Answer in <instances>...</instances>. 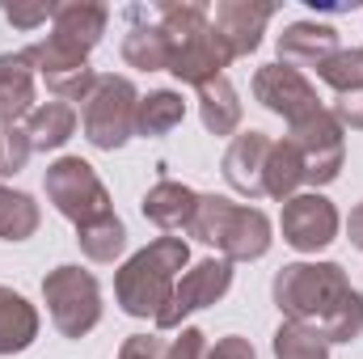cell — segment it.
Listing matches in <instances>:
<instances>
[{
    "instance_id": "obj_1",
    "label": "cell",
    "mask_w": 363,
    "mask_h": 359,
    "mask_svg": "<svg viewBox=\"0 0 363 359\" xmlns=\"http://www.w3.org/2000/svg\"><path fill=\"white\" fill-rule=\"evenodd\" d=\"M271 296L283 321L308 326L325 343H355L363 334V292L338 263H287Z\"/></svg>"
},
{
    "instance_id": "obj_2",
    "label": "cell",
    "mask_w": 363,
    "mask_h": 359,
    "mask_svg": "<svg viewBox=\"0 0 363 359\" xmlns=\"http://www.w3.org/2000/svg\"><path fill=\"white\" fill-rule=\"evenodd\" d=\"M152 13L161 17L165 34H169V72L182 85H207L216 77H224V68L233 64L224 38L211 26V9L203 0H157Z\"/></svg>"
},
{
    "instance_id": "obj_3",
    "label": "cell",
    "mask_w": 363,
    "mask_h": 359,
    "mask_svg": "<svg viewBox=\"0 0 363 359\" xmlns=\"http://www.w3.org/2000/svg\"><path fill=\"white\" fill-rule=\"evenodd\" d=\"M190 267V245L182 237H157L135 250L114 275V300L127 317H152L169 304L182 270Z\"/></svg>"
},
{
    "instance_id": "obj_4",
    "label": "cell",
    "mask_w": 363,
    "mask_h": 359,
    "mask_svg": "<svg viewBox=\"0 0 363 359\" xmlns=\"http://www.w3.org/2000/svg\"><path fill=\"white\" fill-rule=\"evenodd\" d=\"M186 233L203 245H216L220 258H228V263H258V258H267L274 241L271 216L262 207H245L224 194H199V207H194V220Z\"/></svg>"
},
{
    "instance_id": "obj_5",
    "label": "cell",
    "mask_w": 363,
    "mask_h": 359,
    "mask_svg": "<svg viewBox=\"0 0 363 359\" xmlns=\"http://www.w3.org/2000/svg\"><path fill=\"white\" fill-rule=\"evenodd\" d=\"M135 106H140V93L127 77H114V72H101L97 85L89 89V97L81 101V127H85V140L101 153H114L123 148L131 136H135Z\"/></svg>"
},
{
    "instance_id": "obj_6",
    "label": "cell",
    "mask_w": 363,
    "mask_h": 359,
    "mask_svg": "<svg viewBox=\"0 0 363 359\" xmlns=\"http://www.w3.org/2000/svg\"><path fill=\"white\" fill-rule=\"evenodd\" d=\"M43 300L51 313V326L64 338H85L101 321V287L89 270L81 267H55L43 279Z\"/></svg>"
},
{
    "instance_id": "obj_7",
    "label": "cell",
    "mask_w": 363,
    "mask_h": 359,
    "mask_svg": "<svg viewBox=\"0 0 363 359\" xmlns=\"http://www.w3.org/2000/svg\"><path fill=\"white\" fill-rule=\"evenodd\" d=\"M43 186H47L51 207L64 220H72L77 228H85V224H93V220H101V216L114 211L106 182L97 178V170H93L89 161H81V157H60L55 165H47Z\"/></svg>"
},
{
    "instance_id": "obj_8",
    "label": "cell",
    "mask_w": 363,
    "mask_h": 359,
    "mask_svg": "<svg viewBox=\"0 0 363 359\" xmlns=\"http://www.w3.org/2000/svg\"><path fill=\"white\" fill-rule=\"evenodd\" d=\"M300 165H304V186H330V182L342 174V161H347V140H342V123L334 118L330 106L313 110L308 118L291 123L287 136H283Z\"/></svg>"
},
{
    "instance_id": "obj_9",
    "label": "cell",
    "mask_w": 363,
    "mask_h": 359,
    "mask_svg": "<svg viewBox=\"0 0 363 359\" xmlns=\"http://www.w3.org/2000/svg\"><path fill=\"white\" fill-rule=\"evenodd\" d=\"M30 60H34V72L47 81V89L55 93V101H85L89 89L97 85V72L89 68V55L77 51L72 43L47 34L43 43L26 47Z\"/></svg>"
},
{
    "instance_id": "obj_10",
    "label": "cell",
    "mask_w": 363,
    "mask_h": 359,
    "mask_svg": "<svg viewBox=\"0 0 363 359\" xmlns=\"http://www.w3.org/2000/svg\"><path fill=\"white\" fill-rule=\"evenodd\" d=\"M228 287H233V263L228 258H203V263H194L190 270H182L169 304L157 313V330H182V321L190 313L216 304Z\"/></svg>"
},
{
    "instance_id": "obj_11",
    "label": "cell",
    "mask_w": 363,
    "mask_h": 359,
    "mask_svg": "<svg viewBox=\"0 0 363 359\" xmlns=\"http://www.w3.org/2000/svg\"><path fill=\"white\" fill-rule=\"evenodd\" d=\"M338 207L321 194V190H304V194H291L283 203V216H279V228H283V241L296 250V254H317L325 245H334L338 237Z\"/></svg>"
},
{
    "instance_id": "obj_12",
    "label": "cell",
    "mask_w": 363,
    "mask_h": 359,
    "mask_svg": "<svg viewBox=\"0 0 363 359\" xmlns=\"http://www.w3.org/2000/svg\"><path fill=\"white\" fill-rule=\"evenodd\" d=\"M254 97H258L271 114H279L287 127L300 123V118H308L313 110H321V97L313 89V81H308L304 72L287 68V64H262V68L254 72Z\"/></svg>"
},
{
    "instance_id": "obj_13",
    "label": "cell",
    "mask_w": 363,
    "mask_h": 359,
    "mask_svg": "<svg viewBox=\"0 0 363 359\" xmlns=\"http://www.w3.org/2000/svg\"><path fill=\"white\" fill-rule=\"evenodd\" d=\"M279 13L274 4H254V0H220L211 9V26L216 34L224 38L228 55L241 60V55H254L262 47V34L271 26V17Z\"/></svg>"
},
{
    "instance_id": "obj_14",
    "label": "cell",
    "mask_w": 363,
    "mask_h": 359,
    "mask_svg": "<svg viewBox=\"0 0 363 359\" xmlns=\"http://www.w3.org/2000/svg\"><path fill=\"white\" fill-rule=\"evenodd\" d=\"M271 148H274V140L267 131H241V136H233V144L224 148V161H220L224 182L237 194H245V199H262L267 194V161H271Z\"/></svg>"
},
{
    "instance_id": "obj_15",
    "label": "cell",
    "mask_w": 363,
    "mask_h": 359,
    "mask_svg": "<svg viewBox=\"0 0 363 359\" xmlns=\"http://www.w3.org/2000/svg\"><path fill=\"white\" fill-rule=\"evenodd\" d=\"M127 38H123V60L140 72H169V34L152 4H131L127 9Z\"/></svg>"
},
{
    "instance_id": "obj_16",
    "label": "cell",
    "mask_w": 363,
    "mask_h": 359,
    "mask_svg": "<svg viewBox=\"0 0 363 359\" xmlns=\"http://www.w3.org/2000/svg\"><path fill=\"white\" fill-rule=\"evenodd\" d=\"M338 30L325 26V21H291L283 34H279V64L287 68H321L334 51H338Z\"/></svg>"
},
{
    "instance_id": "obj_17",
    "label": "cell",
    "mask_w": 363,
    "mask_h": 359,
    "mask_svg": "<svg viewBox=\"0 0 363 359\" xmlns=\"http://www.w3.org/2000/svg\"><path fill=\"white\" fill-rule=\"evenodd\" d=\"M34 60L30 51H4L0 55V127H21L34 110Z\"/></svg>"
},
{
    "instance_id": "obj_18",
    "label": "cell",
    "mask_w": 363,
    "mask_h": 359,
    "mask_svg": "<svg viewBox=\"0 0 363 359\" xmlns=\"http://www.w3.org/2000/svg\"><path fill=\"white\" fill-rule=\"evenodd\" d=\"M106 26H110V9H106L101 0H64V4H55V13H51V34L64 38V43H72V47L85 51V55L101 43Z\"/></svg>"
},
{
    "instance_id": "obj_19",
    "label": "cell",
    "mask_w": 363,
    "mask_h": 359,
    "mask_svg": "<svg viewBox=\"0 0 363 359\" xmlns=\"http://www.w3.org/2000/svg\"><path fill=\"white\" fill-rule=\"evenodd\" d=\"M194 207H199V194L186 186V182H174V178H161L140 203L144 220H152L157 228L174 233V228H190L194 220Z\"/></svg>"
},
{
    "instance_id": "obj_20",
    "label": "cell",
    "mask_w": 363,
    "mask_h": 359,
    "mask_svg": "<svg viewBox=\"0 0 363 359\" xmlns=\"http://www.w3.org/2000/svg\"><path fill=\"white\" fill-rule=\"evenodd\" d=\"M77 136V110L72 101H43L26 118V140L30 153H55Z\"/></svg>"
},
{
    "instance_id": "obj_21",
    "label": "cell",
    "mask_w": 363,
    "mask_h": 359,
    "mask_svg": "<svg viewBox=\"0 0 363 359\" xmlns=\"http://www.w3.org/2000/svg\"><path fill=\"white\" fill-rule=\"evenodd\" d=\"M38 338V309L0 283V355H21Z\"/></svg>"
},
{
    "instance_id": "obj_22",
    "label": "cell",
    "mask_w": 363,
    "mask_h": 359,
    "mask_svg": "<svg viewBox=\"0 0 363 359\" xmlns=\"http://www.w3.org/2000/svg\"><path fill=\"white\" fill-rule=\"evenodd\" d=\"M207 355V338L194 326H182L178 338H157V334H131L123 343L118 359H203Z\"/></svg>"
},
{
    "instance_id": "obj_23",
    "label": "cell",
    "mask_w": 363,
    "mask_h": 359,
    "mask_svg": "<svg viewBox=\"0 0 363 359\" xmlns=\"http://www.w3.org/2000/svg\"><path fill=\"white\" fill-rule=\"evenodd\" d=\"M199 118L211 136H237L241 127V97L233 89L228 77H216L207 85H199Z\"/></svg>"
},
{
    "instance_id": "obj_24",
    "label": "cell",
    "mask_w": 363,
    "mask_h": 359,
    "mask_svg": "<svg viewBox=\"0 0 363 359\" xmlns=\"http://www.w3.org/2000/svg\"><path fill=\"white\" fill-rule=\"evenodd\" d=\"M182 118H186V101H182V93L157 89V93H148V97H140V106H135V136H144V140H161V136L178 131Z\"/></svg>"
},
{
    "instance_id": "obj_25",
    "label": "cell",
    "mask_w": 363,
    "mask_h": 359,
    "mask_svg": "<svg viewBox=\"0 0 363 359\" xmlns=\"http://www.w3.org/2000/svg\"><path fill=\"white\" fill-rule=\"evenodd\" d=\"M38 220H43V211H38L34 194L0 186V241H30L38 233Z\"/></svg>"
},
{
    "instance_id": "obj_26",
    "label": "cell",
    "mask_w": 363,
    "mask_h": 359,
    "mask_svg": "<svg viewBox=\"0 0 363 359\" xmlns=\"http://www.w3.org/2000/svg\"><path fill=\"white\" fill-rule=\"evenodd\" d=\"M77 245H81V254H85L89 263H114V258L127 250V228H123V220L110 211V216L93 220L85 228H77Z\"/></svg>"
},
{
    "instance_id": "obj_27",
    "label": "cell",
    "mask_w": 363,
    "mask_h": 359,
    "mask_svg": "<svg viewBox=\"0 0 363 359\" xmlns=\"http://www.w3.org/2000/svg\"><path fill=\"white\" fill-rule=\"evenodd\" d=\"M300 186H304V165H300L296 148L287 140H274L271 161H267V194L287 203L291 194H300Z\"/></svg>"
},
{
    "instance_id": "obj_28",
    "label": "cell",
    "mask_w": 363,
    "mask_h": 359,
    "mask_svg": "<svg viewBox=\"0 0 363 359\" xmlns=\"http://www.w3.org/2000/svg\"><path fill=\"white\" fill-rule=\"evenodd\" d=\"M274 359H330V343L321 334H313L308 326H296V321H283L271 338Z\"/></svg>"
},
{
    "instance_id": "obj_29",
    "label": "cell",
    "mask_w": 363,
    "mask_h": 359,
    "mask_svg": "<svg viewBox=\"0 0 363 359\" xmlns=\"http://www.w3.org/2000/svg\"><path fill=\"white\" fill-rule=\"evenodd\" d=\"M317 77H321L334 93L363 89V47H338V51L317 68Z\"/></svg>"
},
{
    "instance_id": "obj_30",
    "label": "cell",
    "mask_w": 363,
    "mask_h": 359,
    "mask_svg": "<svg viewBox=\"0 0 363 359\" xmlns=\"http://www.w3.org/2000/svg\"><path fill=\"white\" fill-rule=\"evenodd\" d=\"M30 161V140H26V127H0V178L9 174H21Z\"/></svg>"
},
{
    "instance_id": "obj_31",
    "label": "cell",
    "mask_w": 363,
    "mask_h": 359,
    "mask_svg": "<svg viewBox=\"0 0 363 359\" xmlns=\"http://www.w3.org/2000/svg\"><path fill=\"white\" fill-rule=\"evenodd\" d=\"M0 13H4L13 26H21V30H38L43 21H51L55 4H13V0H4V4H0Z\"/></svg>"
},
{
    "instance_id": "obj_32",
    "label": "cell",
    "mask_w": 363,
    "mask_h": 359,
    "mask_svg": "<svg viewBox=\"0 0 363 359\" xmlns=\"http://www.w3.org/2000/svg\"><path fill=\"white\" fill-rule=\"evenodd\" d=\"M334 118L342 123V131H363V89H351V93H338V101L330 106Z\"/></svg>"
},
{
    "instance_id": "obj_33",
    "label": "cell",
    "mask_w": 363,
    "mask_h": 359,
    "mask_svg": "<svg viewBox=\"0 0 363 359\" xmlns=\"http://www.w3.org/2000/svg\"><path fill=\"white\" fill-rule=\"evenodd\" d=\"M203 359H258L254 343L241 338V334H228V338H216V347H207Z\"/></svg>"
},
{
    "instance_id": "obj_34",
    "label": "cell",
    "mask_w": 363,
    "mask_h": 359,
    "mask_svg": "<svg viewBox=\"0 0 363 359\" xmlns=\"http://www.w3.org/2000/svg\"><path fill=\"white\" fill-rule=\"evenodd\" d=\"M347 237H351L355 250H363V203L351 211V220H347Z\"/></svg>"
}]
</instances>
